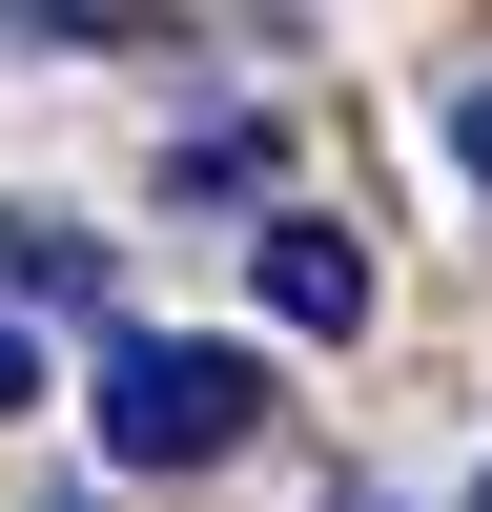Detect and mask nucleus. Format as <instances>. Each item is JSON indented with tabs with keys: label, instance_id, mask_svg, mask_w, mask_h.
Segmentation results:
<instances>
[{
	"label": "nucleus",
	"instance_id": "2",
	"mask_svg": "<svg viewBox=\"0 0 492 512\" xmlns=\"http://www.w3.org/2000/svg\"><path fill=\"white\" fill-rule=\"evenodd\" d=\"M246 287H267V328H308V349H349V328L390 308V267H369L349 205H267V226H246Z\"/></svg>",
	"mask_w": 492,
	"mask_h": 512
},
{
	"label": "nucleus",
	"instance_id": "6",
	"mask_svg": "<svg viewBox=\"0 0 492 512\" xmlns=\"http://www.w3.org/2000/svg\"><path fill=\"white\" fill-rule=\"evenodd\" d=\"M21 410H41V328H0V431H21Z\"/></svg>",
	"mask_w": 492,
	"mask_h": 512
},
{
	"label": "nucleus",
	"instance_id": "4",
	"mask_svg": "<svg viewBox=\"0 0 492 512\" xmlns=\"http://www.w3.org/2000/svg\"><path fill=\"white\" fill-rule=\"evenodd\" d=\"M164 185H185V205H246V185H267V123H185V144H164Z\"/></svg>",
	"mask_w": 492,
	"mask_h": 512
},
{
	"label": "nucleus",
	"instance_id": "1",
	"mask_svg": "<svg viewBox=\"0 0 492 512\" xmlns=\"http://www.w3.org/2000/svg\"><path fill=\"white\" fill-rule=\"evenodd\" d=\"M103 472H226L246 431H267V369L205 349V328H103Z\"/></svg>",
	"mask_w": 492,
	"mask_h": 512
},
{
	"label": "nucleus",
	"instance_id": "5",
	"mask_svg": "<svg viewBox=\"0 0 492 512\" xmlns=\"http://www.w3.org/2000/svg\"><path fill=\"white\" fill-rule=\"evenodd\" d=\"M451 164H472V185H492V62L451 82Z\"/></svg>",
	"mask_w": 492,
	"mask_h": 512
},
{
	"label": "nucleus",
	"instance_id": "3",
	"mask_svg": "<svg viewBox=\"0 0 492 512\" xmlns=\"http://www.w3.org/2000/svg\"><path fill=\"white\" fill-rule=\"evenodd\" d=\"M21 308H103V226H0V328Z\"/></svg>",
	"mask_w": 492,
	"mask_h": 512
},
{
	"label": "nucleus",
	"instance_id": "7",
	"mask_svg": "<svg viewBox=\"0 0 492 512\" xmlns=\"http://www.w3.org/2000/svg\"><path fill=\"white\" fill-rule=\"evenodd\" d=\"M472 512H492V492H472Z\"/></svg>",
	"mask_w": 492,
	"mask_h": 512
}]
</instances>
